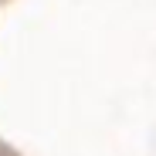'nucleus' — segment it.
Masks as SVG:
<instances>
[]
</instances>
